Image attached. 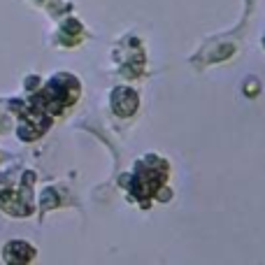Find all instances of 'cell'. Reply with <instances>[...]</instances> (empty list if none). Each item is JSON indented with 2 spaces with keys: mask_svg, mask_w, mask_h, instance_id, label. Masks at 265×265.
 I'll use <instances>...</instances> for the list:
<instances>
[{
  "mask_svg": "<svg viewBox=\"0 0 265 265\" xmlns=\"http://www.w3.org/2000/svg\"><path fill=\"white\" fill-rule=\"evenodd\" d=\"M114 112L121 116H128L135 112V107H138V98H135V93L132 91H128V88H119L114 93Z\"/></svg>",
  "mask_w": 265,
  "mask_h": 265,
  "instance_id": "1",
  "label": "cell"
}]
</instances>
